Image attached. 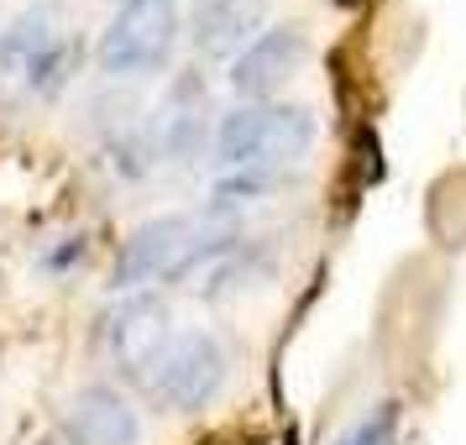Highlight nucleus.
<instances>
[{"instance_id":"obj_6","label":"nucleus","mask_w":466,"mask_h":445,"mask_svg":"<svg viewBox=\"0 0 466 445\" xmlns=\"http://www.w3.org/2000/svg\"><path fill=\"white\" fill-rule=\"evenodd\" d=\"M299 64H304V32H299V26H268V32L252 37L247 53H236L231 89L247 106H268V95H273Z\"/></svg>"},{"instance_id":"obj_9","label":"nucleus","mask_w":466,"mask_h":445,"mask_svg":"<svg viewBox=\"0 0 466 445\" xmlns=\"http://www.w3.org/2000/svg\"><path fill=\"white\" fill-rule=\"evenodd\" d=\"M257 26H262V0H205L194 11V47L205 58H231L252 47Z\"/></svg>"},{"instance_id":"obj_1","label":"nucleus","mask_w":466,"mask_h":445,"mask_svg":"<svg viewBox=\"0 0 466 445\" xmlns=\"http://www.w3.org/2000/svg\"><path fill=\"white\" fill-rule=\"evenodd\" d=\"M315 147V116L304 106H241L215 131V157L226 168H283Z\"/></svg>"},{"instance_id":"obj_5","label":"nucleus","mask_w":466,"mask_h":445,"mask_svg":"<svg viewBox=\"0 0 466 445\" xmlns=\"http://www.w3.org/2000/svg\"><path fill=\"white\" fill-rule=\"evenodd\" d=\"M147 382L168 409L194 414V409L215 403L220 388H226V346H220L210 330H178V336H168V346L152 357Z\"/></svg>"},{"instance_id":"obj_3","label":"nucleus","mask_w":466,"mask_h":445,"mask_svg":"<svg viewBox=\"0 0 466 445\" xmlns=\"http://www.w3.org/2000/svg\"><path fill=\"white\" fill-rule=\"evenodd\" d=\"M173 37H178V11L173 0H127L110 26L95 43V64L110 79H131V74H152L168 64Z\"/></svg>"},{"instance_id":"obj_11","label":"nucleus","mask_w":466,"mask_h":445,"mask_svg":"<svg viewBox=\"0 0 466 445\" xmlns=\"http://www.w3.org/2000/svg\"><path fill=\"white\" fill-rule=\"evenodd\" d=\"M283 178L273 168H231L226 178H215L210 189V215H231L241 205H257V199H268Z\"/></svg>"},{"instance_id":"obj_7","label":"nucleus","mask_w":466,"mask_h":445,"mask_svg":"<svg viewBox=\"0 0 466 445\" xmlns=\"http://www.w3.org/2000/svg\"><path fill=\"white\" fill-rule=\"evenodd\" d=\"M68 435H74V445H137L142 420H137L131 399L95 382V388H79V399L68 409Z\"/></svg>"},{"instance_id":"obj_10","label":"nucleus","mask_w":466,"mask_h":445,"mask_svg":"<svg viewBox=\"0 0 466 445\" xmlns=\"http://www.w3.org/2000/svg\"><path fill=\"white\" fill-rule=\"evenodd\" d=\"M152 147H157V157H173V163H194V152L205 147V89H199V79L184 74L173 85Z\"/></svg>"},{"instance_id":"obj_2","label":"nucleus","mask_w":466,"mask_h":445,"mask_svg":"<svg viewBox=\"0 0 466 445\" xmlns=\"http://www.w3.org/2000/svg\"><path fill=\"white\" fill-rule=\"evenodd\" d=\"M0 64L22 74L32 95H58L74 74V37L64 32L58 0H32L22 16L0 32Z\"/></svg>"},{"instance_id":"obj_8","label":"nucleus","mask_w":466,"mask_h":445,"mask_svg":"<svg viewBox=\"0 0 466 445\" xmlns=\"http://www.w3.org/2000/svg\"><path fill=\"white\" fill-rule=\"evenodd\" d=\"M106 346L127 361V367H137V372L152 367V357L168 346V309H163V298L137 294V298H127L121 309H110L106 315Z\"/></svg>"},{"instance_id":"obj_4","label":"nucleus","mask_w":466,"mask_h":445,"mask_svg":"<svg viewBox=\"0 0 466 445\" xmlns=\"http://www.w3.org/2000/svg\"><path fill=\"white\" fill-rule=\"evenodd\" d=\"M210 252V241L199 231V220L189 215H163L147 220L142 231H131V241L116 257V288L137 294L147 283H168V278H189V268Z\"/></svg>"},{"instance_id":"obj_12","label":"nucleus","mask_w":466,"mask_h":445,"mask_svg":"<svg viewBox=\"0 0 466 445\" xmlns=\"http://www.w3.org/2000/svg\"><path fill=\"white\" fill-rule=\"evenodd\" d=\"M336 445H399V403H382L372 409L361 424H351Z\"/></svg>"}]
</instances>
